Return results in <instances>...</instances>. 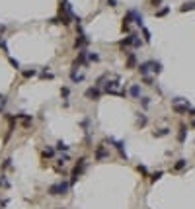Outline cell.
I'll use <instances>...</instances> for the list:
<instances>
[{
  "instance_id": "obj_1",
  "label": "cell",
  "mask_w": 195,
  "mask_h": 209,
  "mask_svg": "<svg viewBox=\"0 0 195 209\" xmlns=\"http://www.w3.org/2000/svg\"><path fill=\"white\" fill-rule=\"evenodd\" d=\"M70 188V182H59V184H53V186H49V195H66V192H68Z\"/></svg>"
},
{
  "instance_id": "obj_2",
  "label": "cell",
  "mask_w": 195,
  "mask_h": 209,
  "mask_svg": "<svg viewBox=\"0 0 195 209\" xmlns=\"http://www.w3.org/2000/svg\"><path fill=\"white\" fill-rule=\"evenodd\" d=\"M84 168H86V158H80V160H78V164L74 166L72 174H70V186H74V184H76L78 176L82 174V170H84Z\"/></svg>"
},
{
  "instance_id": "obj_3",
  "label": "cell",
  "mask_w": 195,
  "mask_h": 209,
  "mask_svg": "<svg viewBox=\"0 0 195 209\" xmlns=\"http://www.w3.org/2000/svg\"><path fill=\"white\" fill-rule=\"evenodd\" d=\"M117 86H119V80H117V78H115V80H107L105 86H103V92H107V94H117V96H119Z\"/></svg>"
},
{
  "instance_id": "obj_4",
  "label": "cell",
  "mask_w": 195,
  "mask_h": 209,
  "mask_svg": "<svg viewBox=\"0 0 195 209\" xmlns=\"http://www.w3.org/2000/svg\"><path fill=\"white\" fill-rule=\"evenodd\" d=\"M107 141H109L111 145H115V147H117V150H119V154H121V158H125V160H127V150H125V143H123V141H115L113 137H107Z\"/></svg>"
},
{
  "instance_id": "obj_5",
  "label": "cell",
  "mask_w": 195,
  "mask_h": 209,
  "mask_svg": "<svg viewBox=\"0 0 195 209\" xmlns=\"http://www.w3.org/2000/svg\"><path fill=\"white\" fill-rule=\"evenodd\" d=\"M107 157H109V153H107L105 145H98L96 153H94V158H96V160H103V158H107Z\"/></svg>"
},
{
  "instance_id": "obj_6",
  "label": "cell",
  "mask_w": 195,
  "mask_h": 209,
  "mask_svg": "<svg viewBox=\"0 0 195 209\" xmlns=\"http://www.w3.org/2000/svg\"><path fill=\"white\" fill-rule=\"evenodd\" d=\"M99 96H102V92H99L98 86H94V88H88V90H86V98H88V100H98Z\"/></svg>"
},
{
  "instance_id": "obj_7",
  "label": "cell",
  "mask_w": 195,
  "mask_h": 209,
  "mask_svg": "<svg viewBox=\"0 0 195 209\" xmlns=\"http://www.w3.org/2000/svg\"><path fill=\"white\" fill-rule=\"evenodd\" d=\"M139 72L143 76H148V72H150V61H144V63L139 65Z\"/></svg>"
},
{
  "instance_id": "obj_8",
  "label": "cell",
  "mask_w": 195,
  "mask_h": 209,
  "mask_svg": "<svg viewBox=\"0 0 195 209\" xmlns=\"http://www.w3.org/2000/svg\"><path fill=\"white\" fill-rule=\"evenodd\" d=\"M133 20H135V24L140 27V30L144 27V18H143V14H139L137 10H133Z\"/></svg>"
},
{
  "instance_id": "obj_9",
  "label": "cell",
  "mask_w": 195,
  "mask_h": 209,
  "mask_svg": "<svg viewBox=\"0 0 195 209\" xmlns=\"http://www.w3.org/2000/svg\"><path fill=\"white\" fill-rule=\"evenodd\" d=\"M88 41H90V39L86 37L84 33H82L80 37H76V41H74V47H76V49H82V47H84V45H88Z\"/></svg>"
},
{
  "instance_id": "obj_10",
  "label": "cell",
  "mask_w": 195,
  "mask_h": 209,
  "mask_svg": "<svg viewBox=\"0 0 195 209\" xmlns=\"http://www.w3.org/2000/svg\"><path fill=\"white\" fill-rule=\"evenodd\" d=\"M150 71L154 72V74H160V72H162V63H158V61H150Z\"/></svg>"
},
{
  "instance_id": "obj_11",
  "label": "cell",
  "mask_w": 195,
  "mask_h": 209,
  "mask_svg": "<svg viewBox=\"0 0 195 209\" xmlns=\"http://www.w3.org/2000/svg\"><path fill=\"white\" fill-rule=\"evenodd\" d=\"M129 94H131V98H140V86L139 84H133L131 90H129Z\"/></svg>"
},
{
  "instance_id": "obj_12",
  "label": "cell",
  "mask_w": 195,
  "mask_h": 209,
  "mask_svg": "<svg viewBox=\"0 0 195 209\" xmlns=\"http://www.w3.org/2000/svg\"><path fill=\"white\" fill-rule=\"evenodd\" d=\"M185 137H187V127L181 125V127H180V133H178V141L184 143V141H185Z\"/></svg>"
},
{
  "instance_id": "obj_13",
  "label": "cell",
  "mask_w": 195,
  "mask_h": 209,
  "mask_svg": "<svg viewBox=\"0 0 195 209\" xmlns=\"http://www.w3.org/2000/svg\"><path fill=\"white\" fill-rule=\"evenodd\" d=\"M191 10H195V2H184L180 6V12H191Z\"/></svg>"
},
{
  "instance_id": "obj_14",
  "label": "cell",
  "mask_w": 195,
  "mask_h": 209,
  "mask_svg": "<svg viewBox=\"0 0 195 209\" xmlns=\"http://www.w3.org/2000/svg\"><path fill=\"white\" fill-rule=\"evenodd\" d=\"M146 123H148L146 116H144V113H137V125H139V127H144Z\"/></svg>"
},
{
  "instance_id": "obj_15",
  "label": "cell",
  "mask_w": 195,
  "mask_h": 209,
  "mask_svg": "<svg viewBox=\"0 0 195 209\" xmlns=\"http://www.w3.org/2000/svg\"><path fill=\"white\" fill-rule=\"evenodd\" d=\"M168 12H170V6H164V8H160V10H156V12H154V16H156V18H164Z\"/></svg>"
},
{
  "instance_id": "obj_16",
  "label": "cell",
  "mask_w": 195,
  "mask_h": 209,
  "mask_svg": "<svg viewBox=\"0 0 195 209\" xmlns=\"http://www.w3.org/2000/svg\"><path fill=\"white\" fill-rule=\"evenodd\" d=\"M135 53H127V67H129V68H133V67H135Z\"/></svg>"
},
{
  "instance_id": "obj_17",
  "label": "cell",
  "mask_w": 195,
  "mask_h": 209,
  "mask_svg": "<svg viewBox=\"0 0 195 209\" xmlns=\"http://www.w3.org/2000/svg\"><path fill=\"white\" fill-rule=\"evenodd\" d=\"M70 80H72V82H82V80H84V76H82V74H76V71H72V72H70Z\"/></svg>"
},
{
  "instance_id": "obj_18",
  "label": "cell",
  "mask_w": 195,
  "mask_h": 209,
  "mask_svg": "<svg viewBox=\"0 0 195 209\" xmlns=\"http://www.w3.org/2000/svg\"><path fill=\"white\" fill-rule=\"evenodd\" d=\"M55 149H57V150H61V153H66V150H68L70 147H68V145H64L63 141H59V143H57V147H55Z\"/></svg>"
},
{
  "instance_id": "obj_19",
  "label": "cell",
  "mask_w": 195,
  "mask_h": 209,
  "mask_svg": "<svg viewBox=\"0 0 195 209\" xmlns=\"http://www.w3.org/2000/svg\"><path fill=\"white\" fill-rule=\"evenodd\" d=\"M185 164H187V160H185V158H180V160L174 164V170H181V168H184Z\"/></svg>"
},
{
  "instance_id": "obj_20",
  "label": "cell",
  "mask_w": 195,
  "mask_h": 209,
  "mask_svg": "<svg viewBox=\"0 0 195 209\" xmlns=\"http://www.w3.org/2000/svg\"><path fill=\"white\" fill-rule=\"evenodd\" d=\"M168 133H170V129H158V131H154L152 135H154V137H166Z\"/></svg>"
},
{
  "instance_id": "obj_21",
  "label": "cell",
  "mask_w": 195,
  "mask_h": 209,
  "mask_svg": "<svg viewBox=\"0 0 195 209\" xmlns=\"http://www.w3.org/2000/svg\"><path fill=\"white\" fill-rule=\"evenodd\" d=\"M53 154H55V147H45L43 157H53Z\"/></svg>"
},
{
  "instance_id": "obj_22",
  "label": "cell",
  "mask_w": 195,
  "mask_h": 209,
  "mask_svg": "<svg viewBox=\"0 0 195 209\" xmlns=\"http://www.w3.org/2000/svg\"><path fill=\"white\" fill-rule=\"evenodd\" d=\"M37 71L35 68H31V71H24V78H31V76H35Z\"/></svg>"
},
{
  "instance_id": "obj_23",
  "label": "cell",
  "mask_w": 195,
  "mask_h": 209,
  "mask_svg": "<svg viewBox=\"0 0 195 209\" xmlns=\"http://www.w3.org/2000/svg\"><path fill=\"white\" fill-rule=\"evenodd\" d=\"M88 61H94V63H98V61H99V55H98V53H90V51H88Z\"/></svg>"
},
{
  "instance_id": "obj_24",
  "label": "cell",
  "mask_w": 195,
  "mask_h": 209,
  "mask_svg": "<svg viewBox=\"0 0 195 209\" xmlns=\"http://www.w3.org/2000/svg\"><path fill=\"white\" fill-rule=\"evenodd\" d=\"M162 174H164V172H162V170H158V172H154V174H152V178H150V182H156V180H160V178H162Z\"/></svg>"
},
{
  "instance_id": "obj_25",
  "label": "cell",
  "mask_w": 195,
  "mask_h": 209,
  "mask_svg": "<svg viewBox=\"0 0 195 209\" xmlns=\"http://www.w3.org/2000/svg\"><path fill=\"white\" fill-rule=\"evenodd\" d=\"M140 106H143V108L146 109L148 106H150V98H140Z\"/></svg>"
},
{
  "instance_id": "obj_26",
  "label": "cell",
  "mask_w": 195,
  "mask_h": 209,
  "mask_svg": "<svg viewBox=\"0 0 195 209\" xmlns=\"http://www.w3.org/2000/svg\"><path fill=\"white\" fill-rule=\"evenodd\" d=\"M143 33H144V41H146V43H150V39H152V37H150V31H148L146 27H143Z\"/></svg>"
},
{
  "instance_id": "obj_27",
  "label": "cell",
  "mask_w": 195,
  "mask_h": 209,
  "mask_svg": "<svg viewBox=\"0 0 195 209\" xmlns=\"http://www.w3.org/2000/svg\"><path fill=\"white\" fill-rule=\"evenodd\" d=\"M137 170H139L143 176H146V174H148V172H146V166H144V164H139V166H137Z\"/></svg>"
},
{
  "instance_id": "obj_28",
  "label": "cell",
  "mask_w": 195,
  "mask_h": 209,
  "mask_svg": "<svg viewBox=\"0 0 195 209\" xmlns=\"http://www.w3.org/2000/svg\"><path fill=\"white\" fill-rule=\"evenodd\" d=\"M0 186H2V188H10V182L4 180V176H0Z\"/></svg>"
},
{
  "instance_id": "obj_29",
  "label": "cell",
  "mask_w": 195,
  "mask_h": 209,
  "mask_svg": "<svg viewBox=\"0 0 195 209\" xmlns=\"http://www.w3.org/2000/svg\"><path fill=\"white\" fill-rule=\"evenodd\" d=\"M68 94H70V90L66 88V86H64V88H61V96H63V98H68Z\"/></svg>"
},
{
  "instance_id": "obj_30",
  "label": "cell",
  "mask_w": 195,
  "mask_h": 209,
  "mask_svg": "<svg viewBox=\"0 0 195 209\" xmlns=\"http://www.w3.org/2000/svg\"><path fill=\"white\" fill-rule=\"evenodd\" d=\"M8 59H10V63H12V67H16V68H20V63L16 59H12V57H8Z\"/></svg>"
},
{
  "instance_id": "obj_31",
  "label": "cell",
  "mask_w": 195,
  "mask_h": 209,
  "mask_svg": "<svg viewBox=\"0 0 195 209\" xmlns=\"http://www.w3.org/2000/svg\"><path fill=\"white\" fill-rule=\"evenodd\" d=\"M133 45H135V47H140V45H143V41H140L139 37H135V43H133Z\"/></svg>"
},
{
  "instance_id": "obj_32",
  "label": "cell",
  "mask_w": 195,
  "mask_h": 209,
  "mask_svg": "<svg viewBox=\"0 0 195 209\" xmlns=\"http://www.w3.org/2000/svg\"><path fill=\"white\" fill-rule=\"evenodd\" d=\"M107 4H109L111 8H115V6H117V0H107Z\"/></svg>"
},
{
  "instance_id": "obj_33",
  "label": "cell",
  "mask_w": 195,
  "mask_h": 209,
  "mask_svg": "<svg viewBox=\"0 0 195 209\" xmlns=\"http://www.w3.org/2000/svg\"><path fill=\"white\" fill-rule=\"evenodd\" d=\"M10 164H12V158H6V160H4V168H8Z\"/></svg>"
},
{
  "instance_id": "obj_34",
  "label": "cell",
  "mask_w": 195,
  "mask_h": 209,
  "mask_svg": "<svg viewBox=\"0 0 195 209\" xmlns=\"http://www.w3.org/2000/svg\"><path fill=\"white\" fill-rule=\"evenodd\" d=\"M187 113H189V116H191V117H195V108H191V109H189Z\"/></svg>"
},
{
  "instance_id": "obj_35",
  "label": "cell",
  "mask_w": 195,
  "mask_h": 209,
  "mask_svg": "<svg viewBox=\"0 0 195 209\" xmlns=\"http://www.w3.org/2000/svg\"><path fill=\"white\" fill-rule=\"evenodd\" d=\"M160 2H162V0H152V4H154V6H156V4H160Z\"/></svg>"
},
{
  "instance_id": "obj_36",
  "label": "cell",
  "mask_w": 195,
  "mask_h": 209,
  "mask_svg": "<svg viewBox=\"0 0 195 209\" xmlns=\"http://www.w3.org/2000/svg\"><path fill=\"white\" fill-rule=\"evenodd\" d=\"M191 127H195V119H193V121H191Z\"/></svg>"
}]
</instances>
